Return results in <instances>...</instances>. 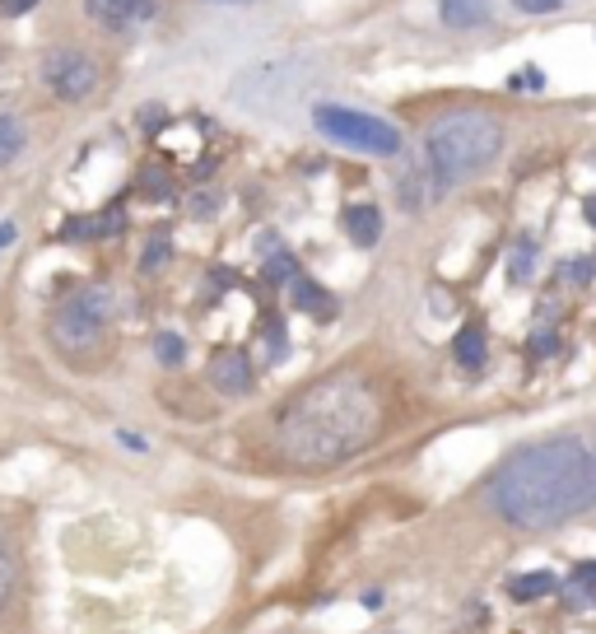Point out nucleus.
<instances>
[{
  "label": "nucleus",
  "instance_id": "20",
  "mask_svg": "<svg viewBox=\"0 0 596 634\" xmlns=\"http://www.w3.org/2000/svg\"><path fill=\"white\" fill-rule=\"evenodd\" d=\"M508 85H512V89H518V94H522V89H531V94H541V89H545V75H541V70H536V66H522V70H512V79H508Z\"/></svg>",
  "mask_w": 596,
  "mask_h": 634
},
{
  "label": "nucleus",
  "instance_id": "24",
  "mask_svg": "<svg viewBox=\"0 0 596 634\" xmlns=\"http://www.w3.org/2000/svg\"><path fill=\"white\" fill-rule=\"evenodd\" d=\"M10 588H14V569H10V555H5V546H0V606H5Z\"/></svg>",
  "mask_w": 596,
  "mask_h": 634
},
{
  "label": "nucleus",
  "instance_id": "7",
  "mask_svg": "<svg viewBox=\"0 0 596 634\" xmlns=\"http://www.w3.org/2000/svg\"><path fill=\"white\" fill-rule=\"evenodd\" d=\"M70 6L79 29L98 43H131L164 14V0H70Z\"/></svg>",
  "mask_w": 596,
  "mask_h": 634
},
{
  "label": "nucleus",
  "instance_id": "11",
  "mask_svg": "<svg viewBox=\"0 0 596 634\" xmlns=\"http://www.w3.org/2000/svg\"><path fill=\"white\" fill-rule=\"evenodd\" d=\"M439 14H443V24H448V29L471 33V29L489 24L494 0H439Z\"/></svg>",
  "mask_w": 596,
  "mask_h": 634
},
{
  "label": "nucleus",
  "instance_id": "2",
  "mask_svg": "<svg viewBox=\"0 0 596 634\" xmlns=\"http://www.w3.org/2000/svg\"><path fill=\"white\" fill-rule=\"evenodd\" d=\"M377 396L354 373H331L294 396L275 420L280 452L298 467H331L354 458L377 434Z\"/></svg>",
  "mask_w": 596,
  "mask_h": 634
},
{
  "label": "nucleus",
  "instance_id": "26",
  "mask_svg": "<svg viewBox=\"0 0 596 634\" xmlns=\"http://www.w3.org/2000/svg\"><path fill=\"white\" fill-rule=\"evenodd\" d=\"M117 439H122L126 448H135V452H145V439H141V434H126V429H122V434H117Z\"/></svg>",
  "mask_w": 596,
  "mask_h": 634
},
{
  "label": "nucleus",
  "instance_id": "16",
  "mask_svg": "<svg viewBox=\"0 0 596 634\" xmlns=\"http://www.w3.org/2000/svg\"><path fill=\"white\" fill-rule=\"evenodd\" d=\"M554 588H560V579H554L550 569H541V573H522V579H512V583H508V592H512V598H518V602L550 598Z\"/></svg>",
  "mask_w": 596,
  "mask_h": 634
},
{
  "label": "nucleus",
  "instance_id": "29",
  "mask_svg": "<svg viewBox=\"0 0 596 634\" xmlns=\"http://www.w3.org/2000/svg\"><path fill=\"white\" fill-rule=\"evenodd\" d=\"M229 6H243V0H229Z\"/></svg>",
  "mask_w": 596,
  "mask_h": 634
},
{
  "label": "nucleus",
  "instance_id": "22",
  "mask_svg": "<svg viewBox=\"0 0 596 634\" xmlns=\"http://www.w3.org/2000/svg\"><path fill=\"white\" fill-rule=\"evenodd\" d=\"M564 275H569L573 285H587L592 275H596V262H592V256H573V262L564 266Z\"/></svg>",
  "mask_w": 596,
  "mask_h": 634
},
{
  "label": "nucleus",
  "instance_id": "27",
  "mask_svg": "<svg viewBox=\"0 0 596 634\" xmlns=\"http://www.w3.org/2000/svg\"><path fill=\"white\" fill-rule=\"evenodd\" d=\"M550 350H554V336L541 331V336H536V354H550Z\"/></svg>",
  "mask_w": 596,
  "mask_h": 634
},
{
  "label": "nucleus",
  "instance_id": "19",
  "mask_svg": "<svg viewBox=\"0 0 596 634\" xmlns=\"http://www.w3.org/2000/svg\"><path fill=\"white\" fill-rule=\"evenodd\" d=\"M168 252H173V248H168V238H164V233H158V238H154V243H145V256H141V271H158V266H164V262H168Z\"/></svg>",
  "mask_w": 596,
  "mask_h": 634
},
{
  "label": "nucleus",
  "instance_id": "8",
  "mask_svg": "<svg viewBox=\"0 0 596 634\" xmlns=\"http://www.w3.org/2000/svg\"><path fill=\"white\" fill-rule=\"evenodd\" d=\"M210 383L224 396H243L252 387V360L243 350H214L210 354Z\"/></svg>",
  "mask_w": 596,
  "mask_h": 634
},
{
  "label": "nucleus",
  "instance_id": "4",
  "mask_svg": "<svg viewBox=\"0 0 596 634\" xmlns=\"http://www.w3.org/2000/svg\"><path fill=\"white\" fill-rule=\"evenodd\" d=\"M33 79L56 108H85L98 98V89H103L108 66H103V56H98V47L66 37V43H47L37 52Z\"/></svg>",
  "mask_w": 596,
  "mask_h": 634
},
{
  "label": "nucleus",
  "instance_id": "1",
  "mask_svg": "<svg viewBox=\"0 0 596 634\" xmlns=\"http://www.w3.org/2000/svg\"><path fill=\"white\" fill-rule=\"evenodd\" d=\"M489 504L504 523L527 527V532L560 527L569 518H578V513H587L596 504V452L578 434H564V439H545V444L512 452V458L494 471Z\"/></svg>",
  "mask_w": 596,
  "mask_h": 634
},
{
  "label": "nucleus",
  "instance_id": "21",
  "mask_svg": "<svg viewBox=\"0 0 596 634\" xmlns=\"http://www.w3.org/2000/svg\"><path fill=\"white\" fill-rule=\"evenodd\" d=\"M564 6H573V0H512V10L518 14H554V10H564Z\"/></svg>",
  "mask_w": 596,
  "mask_h": 634
},
{
  "label": "nucleus",
  "instance_id": "12",
  "mask_svg": "<svg viewBox=\"0 0 596 634\" xmlns=\"http://www.w3.org/2000/svg\"><path fill=\"white\" fill-rule=\"evenodd\" d=\"M345 229H350V238H354L360 248H373L377 238H383V210H377L373 201L350 206V210H345Z\"/></svg>",
  "mask_w": 596,
  "mask_h": 634
},
{
  "label": "nucleus",
  "instance_id": "9",
  "mask_svg": "<svg viewBox=\"0 0 596 634\" xmlns=\"http://www.w3.org/2000/svg\"><path fill=\"white\" fill-rule=\"evenodd\" d=\"M29 117L24 112H10V108H0V173L14 168L19 158L29 154Z\"/></svg>",
  "mask_w": 596,
  "mask_h": 634
},
{
  "label": "nucleus",
  "instance_id": "10",
  "mask_svg": "<svg viewBox=\"0 0 596 634\" xmlns=\"http://www.w3.org/2000/svg\"><path fill=\"white\" fill-rule=\"evenodd\" d=\"M289 299H294V308L312 313L317 323H331V317H335V299H331V294H327L322 285H317V281H308L303 271H298L294 281H289Z\"/></svg>",
  "mask_w": 596,
  "mask_h": 634
},
{
  "label": "nucleus",
  "instance_id": "14",
  "mask_svg": "<svg viewBox=\"0 0 596 634\" xmlns=\"http://www.w3.org/2000/svg\"><path fill=\"white\" fill-rule=\"evenodd\" d=\"M452 360L462 364L466 373L485 369V331H481V327H462V331H456V341H452Z\"/></svg>",
  "mask_w": 596,
  "mask_h": 634
},
{
  "label": "nucleus",
  "instance_id": "18",
  "mask_svg": "<svg viewBox=\"0 0 596 634\" xmlns=\"http://www.w3.org/2000/svg\"><path fill=\"white\" fill-rule=\"evenodd\" d=\"M154 354H158V364H168V369H177L187 360V341L177 331H164V336H154Z\"/></svg>",
  "mask_w": 596,
  "mask_h": 634
},
{
  "label": "nucleus",
  "instance_id": "5",
  "mask_svg": "<svg viewBox=\"0 0 596 634\" xmlns=\"http://www.w3.org/2000/svg\"><path fill=\"white\" fill-rule=\"evenodd\" d=\"M312 127L322 141L354 150V154H373V158H391L401 154V131H396L387 117H373L364 108L350 103H317L312 108Z\"/></svg>",
  "mask_w": 596,
  "mask_h": 634
},
{
  "label": "nucleus",
  "instance_id": "23",
  "mask_svg": "<svg viewBox=\"0 0 596 634\" xmlns=\"http://www.w3.org/2000/svg\"><path fill=\"white\" fill-rule=\"evenodd\" d=\"M37 6H43V0H0V19H24Z\"/></svg>",
  "mask_w": 596,
  "mask_h": 634
},
{
  "label": "nucleus",
  "instance_id": "28",
  "mask_svg": "<svg viewBox=\"0 0 596 634\" xmlns=\"http://www.w3.org/2000/svg\"><path fill=\"white\" fill-rule=\"evenodd\" d=\"M587 220L596 225V196H592V201H587Z\"/></svg>",
  "mask_w": 596,
  "mask_h": 634
},
{
  "label": "nucleus",
  "instance_id": "17",
  "mask_svg": "<svg viewBox=\"0 0 596 634\" xmlns=\"http://www.w3.org/2000/svg\"><path fill=\"white\" fill-rule=\"evenodd\" d=\"M531 275H536V238H518V243H512V256H508V281L527 285Z\"/></svg>",
  "mask_w": 596,
  "mask_h": 634
},
{
  "label": "nucleus",
  "instance_id": "15",
  "mask_svg": "<svg viewBox=\"0 0 596 634\" xmlns=\"http://www.w3.org/2000/svg\"><path fill=\"white\" fill-rule=\"evenodd\" d=\"M256 248L266 252V281H275V285H289L294 275H298V262H294V256L280 248V238H275V233H266Z\"/></svg>",
  "mask_w": 596,
  "mask_h": 634
},
{
  "label": "nucleus",
  "instance_id": "6",
  "mask_svg": "<svg viewBox=\"0 0 596 634\" xmlns=\"http://www.w3.org/2000/svg\"><path fill=\"white\" fill-rule=\"evenodd\" d=\"M108 323H112V294L103 285H89V289H79V294H70V299L56 304V313H52V341H56V350L79 354V350H89V346L103 341Z\"/></svg>",
  "mask_w": 596,
  "mask_h": 634
},
{
  "label": "nucleus",
  "instance_id": "25",
  "mask_svg": "<svg viewBox=\"0 0 596 634\" xmlns=\"http://www.w3.org/2000/svg\"><path fill=\"white\" fill-rule=\"evenodd\" d=\"M14 233H19V225H14V220H0V252H5V248L14 243Z\"/></svg>",
  "mask_w": 596,
  "mask_h": 634
},
{
  "label": "nucleus",
  "instance_id": "3",
  "mask_svg": "<svg viewBox=\"0 0 596 634\" xmlns=\"http://www.w3.org/2000/svg\"><path fill=\"white\" fill-rule=\"evenodd\" d=\"M504 150V122L494 112H448L424 131V164L433 192L462 187L475 173H485Z\"/></svg>",
  "mask_w": 596,
  "mask_h": 634
},
{
  "label": "nucleus",
  "instance_id": "13",
  "mask_svg": "<svg viewBox=\"0 0 596 634\" xmlns=\"http://www.w3.org/2000/svg\"><path fill=\"white\" fill-rule=\"evenodd\" d=\"M554 592H564L569 606H592L596 602V560H583L578 569H573V579H564Z\"/></svg>",
  "mask_w": 596,
  "mask_h": 634
}]
</instances>
